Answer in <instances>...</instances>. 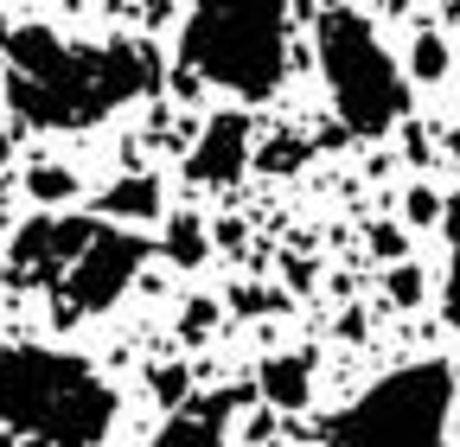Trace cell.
I'll use <instances>...</instances> for the list:
<instances>
[{"instance_id": "5bb4252c", "label": "cell", "mask_w": 460, "mask_h": 447, "mask_svg": "<svg viewBox=\"0 0 460 447\" xmlns=\"http://www.w3.org/2000/svg\"><path fill=\"white\" fill-rule=\"evenodd\" d=\"M447 71H454L447 39H441V32H416V39H410V71H402V77H416V83H441Z\"/></svg>"}, {"instance_id": "8fae6325", "label": "cell", "mask_w": 460, "mask_h": 447, "mask_svg": "<svg viewBox=\"0 0 460 447\" xmlns=\"http://www.w3.org/2000/svg\"><path fill=\"white\" fill-rule=\"evenodd\" d=\"M96 211L115 224V231H141V224H154L166 211V198H160V180L154 173H122V180L96 198Z\"/></svg>"}, {"instance_id": "30bf717a", "label": "cell", "mask_w": 460, "mask_h": 447, "mask_svg": "<svg viewBox=\"0 0 460 447\" xmlns=\"http://www.w3.org/2000/svg\"><path fill=\"white\" fill-rule=\"evenodd\" d=\"M256 397L269 409H307L314 403V352H269L256 364Z\"/></svg>"}, {"instance_id": "9c48e42d", "label": "cell", "mask_w": 460, "mask_h": 447, "mask_svg": "<svg viewBox=\"0 0 460 447\" xmlns=\"http://www.w3.org/2000/svg\"><path fill=\"white\" fill-rule=\"evenodd\" d=\"M237 403H243V390H211V397H186V409H172L147 447H224Z\"/></svg>"}, {"instance_id": "7a4b0ae2", "label": "cell", "mask_w": 460, "mask_h": 447, "mask_svg": "<svg viewBox=\"0 0 460 447\" xmlns=\"http://www.w3.org/2000/svg\"><path fill=\"white\" fill-rule=\"evenodd\" d=\"M122 397L96 364L58 346H0V422L39 447H102Z\"/></svg>"}, {"instance_id": "3957f363", "label": "cell", "mask_w": 460, "mask_h": 447, "mask_svg": "<svg viewBox=\"0 0 460 447\" xmlns=\"http://www.w3.org/2000/svg\"><path fill=\"white\" fill-rule=\"evenodd\" d=\"M180 65L237 102H262L288 77V7H192L180 26Z\"/></svg>"}, {"instance_id": "44dd1931", "label": "cell", "mask_w": 460, "mask_h": 447, "mask_svg": "<svg viewBox=\"0 0 460 447\" xmlns=\"http://www.w3.org/2000/svg\"><path fill=\"white\" fill-rule=\"evenodd\" d=\"M371 250H377L384 262H396V256L410 250V243H402V231H396V224H377V231H371Z\"/></svg>"}, {"instance_id": "603a6c76", "label": "cell", "mask_w": 460, "mask_h": 447, "mask_svg": "<svg viewBox=\"0 0 460 447\" xmlns=\"http://www.w3.org/2000/svg\"><path fill=\"white\" fill-rule=\"evenodd\" d=\"M447 153H454V160H460V128H454V135H447Z\"/></svg>"}, {"instance_id": "7402d4cb", "label": "cell", "mask_w": 460, "mask_h": 447, "mask_svg": "<svg viewBox=\"0 0 460 447\" xmlns=\"http://www.w3.org/2000/svg\"><path fill=\"white\" fill-rule=\"evenodd\" d=\"M230 307H237V313H269L275 294L269 288H230Z\"/></svg>"}, {"instance_id": "52a82bcc", "label": "cell", "mask_w": 460, "mask_h": 447, "mask_svg": "<svg viewBox=\"0 0 460 447\" xmlns=\"http://www.w3.org/2000/svg\"><path fill=\"white\" fill-rule=\"evenodd\" d=\"M102 217H77V211H39L32 224H20L13 243H7V268L20 282H39V288H58L65 268L96 243Z\"/></svg>"}, {"instance_id": "d6986e66", "label": "cell", "mask_w": 460, "mask_h": 447, "mask_svg": "<svg viewBox=\"0 0 460 447\" xmlns=\"http://www.w3.org/2000/svg\"><path fill=\"white\" fill-rule=\"evenodd\" d=\"M186 390H192V371H186V364H160V371H154V397H160L166 409H186Z\"/></svg>"}, {"instance_id": "4fadbf2b", "label": "cell", "mask_w": 460, "mask_h": 447, "mask_svg": "<svg viewBox=\"0 0 460 447\" xmlns=\"http://www.w3.org/2000/svg\"><path fill=\"white\" fill-rule=\"evenodd\" d=\"M26 192H32V205H45V211H65L84 186H77L71 166H26Z\"/></svg>"}, {"instance_id": "8992f818", "label": "cell", "mask_w": 460, "mask_h": 447, "mask_svg": "<svg viewBox=\"0 0 460 447\" xmlns=\"http://www.w3.org/2000/svg\"><path fill=\"white\" fill-rule=\"evenodd\" d=\"M147 256H154V243H147L141 231H115V224H102L96 243L65 268V282L51 288V294H58V313H65V320H96V313H109L115 301L128 294V282L141 275Z\"/></svg>"}, {"instance_id": "ac0fdd59", "label": "cell", "mask_w": 460, "mask_h": 447, "mask_svg": "<svg viewBox=\"0 0 460 447\" xmlns=\"http://www.w3.org/2000/svg\"><path fill=\"white\" fill-rule=\"evenodd\" d=\"M441 224H447V313L460 320V198H447Z\"/></svg>"}, {"instance_id": "2e32d148", "label": "cell", "mask_w": 460, "mask_h": 447, "mask_svg": "<svg viewBox=\"0 0 460 447\" xmlns=\"http://www.w3.org/2000/svg\"><path fill=\"white\" fill-rule=\"evenodd\" d=\"M384 294H390V307H422L429 282H422L416 262H390V268H384Z\"/></svg>"}, {"instance_id": "7c38bea8", "label": "cell", "mask_w": 460, "mask_h": 447, "mask_svg": "<svg viewBox=\"0 0 460 447\" xmlns=\"http://www.w3.org/2000/svg\"><path fill=\"white\" fill-rule=\"evenodd\" d=\"M172 268H205L211 262V224L205 217H192V211H180V217H166V231H160V243H154Z\"/></svg>"}, {"instance_id": "9a60e30c", "label": "cell", "mask_w": 460, "mask_h": 447, "mask_svg": "<svg viewBox=\"0 0 460 447\" xmlns=\"http://www.w3.org/2000/svg\"><path fill=\"white\" fill-rule=\"evenodd\" d=\"M250 166H262V173H275V180H281V173H301V166H307V141H301V135H275L269 147H256Z\"/></svg>"}, {"instance_id": "ffe728a7", "label": "cell", "mask_w": 460, "mask_h": 447, "mask_svg": "<svg viewBox=\"0 0 460 447\" xmlns=\"http://www.w3.org/2000/svg\"><path fill=\"white\" fill-rule=\"evenodd\" d=\"M211 326H217V307H211V301H192V307H186V320H180L186 339H205Z\"/></svg>"}, {"instance_id": "6da1fadb", "label": "cell", "mask_w": 460, "mask_h": 447, "mask_svg": "<svg viewBox=\"0 0 460 447\" xmlns=\"http://www.w3.org/2000/svg\"><path fill=\"white\" fill-rule=\"evenodd\" d=\"M160 90V58L147 45L109 39L71 45L51 26H20L7 39V109L26 128H96L115 109H128Z\"/></svg>"}, {"instance_id": "5b68a950", "label": "cell", "mask_w": 460, "mask_h": 447, "mask_svg": "<svg viewBox=\"0 0 460 447\" xmlns=\"http://www.w3.org/2000/svg\"><path fill=\"white\" fill-rule=\"evenodd\" d=\"M447 416H454V371L441 358L402 364L377 377L352 409L326 422L332 447H447Z\"/></svg>"}, {"instance_id": "ba28073f", "label": "cell", "mask_w": 460, "mask_h": 447, "mask_svg": "<svg viewBox=\"0 0 460 447\" xmlns=\"http://www.w3.org/2000/svg\"><path fill=\"white\" fill-rule=\"evenodd\" d=\"M256 160V122L243 109H217V116L199 128L192 153H186V180L199 186H237Z\"/></svg>"}, {"instance_id": "277c9868", "label": "cell", "mask_w": 460, "mask_h": 447, "mask_svg": "<svg viewBox=\"0 0 460 447\" xmlns=\"http://www.w3.org/2000/svg\"><path fill=\"white\" fill-rule=\"evenodd\" d=\"M314 45H320V77H326V96L339 109V128L377 141V135L410 122V77L384 51L377 26L365 13L326 7L314 26Z\"/></svg>"}, {"instance_id": "cb8c5ba5", "label": "cell", "mask_w": 460, "mask_h": 447, "mask_svg": "<svg viewBox=\"0 0 460 447\" xmlns=\"http://www.w3.org/2000/svg\"><path fill=\"white\" fill-rule=\"evenodd\" d=\"M7 153H13V141H7V128H0V160H7Z\"/></svg>"}, {"instance_id": "e0dca14e", "label": "cell", "mask_w": 460, "mask_h": 447, "mask_svg": "<svg viewBox=\"0 0 460 447\" xmlns=\"http://www.w3.org/2000/svg\"><path fill=\"white\" fill-rule=\"evenodd\" d=\"M441 211H447V205H441V192H435V186H422V180L402 192V224H410V231H435Z\"/></svg>"}]
</instances>
